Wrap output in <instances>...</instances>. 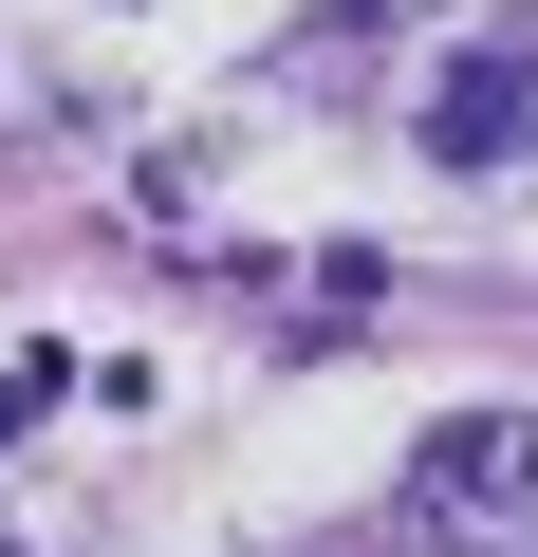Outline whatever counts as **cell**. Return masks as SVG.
I'll list each match as a JSON object with an SVG mask.
<instances>
[{
  "label": "cell",
  "instance_id": "obj_1",
  "mask_svg": "<svg viewBox=\"0 0 538 557\" xmlns=\"http://www.w3.org/2000/svg\"><path fill=\"white\" fill-rule=\"evenodd\" d=\"M390 539H427V557H520V539H538V409H446V428L409 446V483H390Z\"/></svg>",
  "mask_w": 538,
  "mask_h": 557
},
{
  "label": "cell",
  "instance_id": "obj_3",
  "mask_svg": "<svg viewBox=\"0 0 538 557\" xmlns=\"http://www.w3.org/2000/svg\"><path fill=\"white\" fill-rule=\"evenodd\" d=\"M372 57H390V0H353V20H316V38L279 57V75H316V94H335V75H372Z\"/></svg>",
  "mask_w": 538,
  "mask_h": 557
},
{
  "label": "cell",
  "instance_id": "obj_2",
  "mask_svg": "<svg viewBox=\"0 0 538 557\" xmlns=\"http://www.w3.org/2000/svg\"><path fill=\"white\" fill-rule=\"evenodd\" d=\"M538 149V20H483L427 75V168H520Z\"/></svg>",
  "mask_w": 538,
  "mask_h": 557
}]
</instances>
